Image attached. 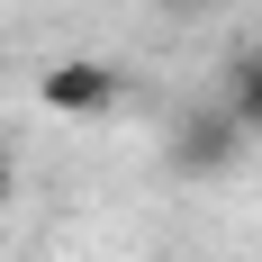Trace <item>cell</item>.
<instances>
[{"instance_id":"1","label":"cell","mask_w":262,"mask_h":262,"mask_svg":"<svg viewBox=\"0 0 262 262\" xmlns=\"http://www.w3.org/2000/svg\"><path fill=\"white\" fill-rule=\"evenodd\" d=\"M235 108H217V118H190L181 145H172V172H190V181H208V172H226V154H235Z\"/></svg>"},{"instance_id":"2","label":"cell","mask_w":262,"mask_h":262,"mask_svg":"<svg viewBox=\"0 0 262 262\" xmlns=\"http://www.w3.org/2000/svg\"><path fill=\"white\" fill-rule=\"evenodd\" d=\"M108 100H118V73L108 63H54L46 73V108H63V118H91Z\"/></svg>"},{"instance_id":"3","label":"cell","mask_w":262,"mask_h":262,"mask_svg":"<svg viewBox=\"0 0 262 262\" xmlns=\"http://www.w3.org/2000/svg\"><path fill=\"white\" fill-rule=\"evenodd\" d=\"M226 108H235V127H244V136H262V46L235 63V91H226Z\"/></svg>"},{"instance_id":"4","label":"cell","mask_w":262,"mask_h":262,"mask_svg":"<svg viewBox=\"0 0 262 262\" xmlns=\"http://www.w3.org/2000/svg\"><path fill=\"white\" fill-rule=\"evenodd\" d=\"M163 9H181V18H190V9H208V0H163Z\"/></svg>"}]
</instances>
